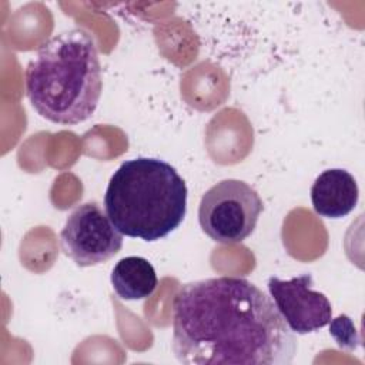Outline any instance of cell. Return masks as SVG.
I'll use <instances>...</instances> for the list:
<instances>
[{"instance_id":"obj_1","label":"cell","mask_w":365,"mask_h":365,"mask_svg":"<svg viewBox=\"0 0 365 365\" xmlns=\"http://www.w3.org/2000/svg\"><path fill=\"white\" fill-rule=\"evenodd\" d=\"M297 338L271 297L241 277L180 287L173 302V352L185 365H289Z\"/></svg>"},{"instance_id":"obj_2","label":"cell","mask_w":365,"mask_h":365,"mask_svg":"<svg viewBox=\"0 0 365 365\" xmlns=\"http://www.w3.org/2000/svg\"><path fill=\"white\" fill-rule=\"evenodd\" d=\"M101 64L93 36L84 29L61 31L46 41L26 68V94L46 120L76 125L100 101Z\"/></svg>"},{"instance_id":"obj_3","label":"cell","mask_w":365,"mask_h":365,"mask_svg":"<svg viewBox=\"0 0 365 365\" xmlns=\"http://www.w3.org/2000/svg\"><path fill=\"white\" fill-rule=\"evenodd\" d=\"M187 195L184 178L170 163L137 157L124 161L111 175L104 208L123 235L153 242L181 225Z\"/></svg>"},{"instance_id":"obj_4","label":"cell","mask_w":365,"mask_h":365,"mask_svg":"<svg viewBox=\"0 0 365 365\" xmlns=\"http://www.w3.org/2000/svg\"><path fill=\"white\" fill-rule=\"evenodd\" d=\"M262 210V200L250 184L228 178L201 197L198 222L212 241L238 244L254 232Z\"/></svg>"},{"instance_id":"obj_5","label":"cell","mask_w":365,"mask_h":365,"mask_svg":"<svg viewBox=\"0 0 365 365\" xmlns=\"http://www.w3.org/2000/svg\"><path fill=\"white\" fill-rule=\"evenodd\" d=\"M64 254L78 267L107 262L123 247V234L97 202L77 205L60 232Z\"/></svg>"},{"instance_id":"obj_6","label":"cell","mask_w":365,"mask_h":365,"mask_svg":"<svg viewBox=\"0 0 365 365\" xmlns=\"http://www.w3.org/2000/svg\"><path fill=\"white\" fill-rule=\"evenodd\" d=\"M268 291L294 334L317 332L332 319L331 302L325 294L312 289L311 274H302L291 279L269 277Z\"/></svg>"},{"instance_id":"obj_7","label":"cell","mask_w":365,"mask_h":365,"mask_svg":"<svg viewBox=\"0 0 365 365\" xmlns=\"http://www.w3.org/2000/svg\"><path fill=\"white\" fill-rule=\"evenodd\" d=\"M358 198L356 180L342 168L322 171L311 187L312 208L325 218L346 217L356 207Z\"/></svg>"},{"instance_id":"obj_8","label":"cell","mask_w":365,"mask_h":365,"mask_svg":"<svg viewBox=\"0 0 365 365\" xmlns=\"http://www.w3.org/2000/svg\"><path fill=\"white\" fill-rule=\"evenodd\" d=\"M111 285L121 299H144L155 291L157 274L148 259L131 255L121 258L114 265Z\"/></svg>"},{"instance_id":"obj_9","label":"cell","mask_w":365,"mask_h":365,"mask_svg":"<svg viewBox=\"0 0 365 365\" xmlns=\"http://www.w3.org/2000/svg\"><path fill=\"white\" fill-rule=\"evenodd\" d=\"M329 334L335 338L341 348L355 349L358 345L356 332L349 317L339 315L334 321H329Z\"/></svg>"}]
</instances>
